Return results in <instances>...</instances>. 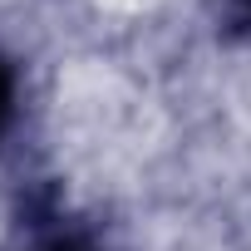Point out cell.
Wrapping results in <instances>:
<instances>
[{
	"instance_id": "obj_1",
	"label": "cell",
	"mask_w": 251,
	"mask_h": 251,
	"mask_svg": "<svg viewBox=\"0 0 251 251\" xmlns=\"http://www.w3.org/2000/svg\"><path fill=\"white\" fill-rule=\"evenodd\" d=\"M20 251H108V246L89 226L69 222L54 197H45V202L25 207V241H20Z\"/></svg>"
},
{
	"instance_id": "obj_2",
	"label": "cell",
	"mask_w": 251,
	"mask_h": 251,
	"mask_svg": "<svg viewBox=\"0 0 251 251\" xmlns=\"http://www.w3.org/2000/svg\"><path fill=\"white\" fill-rule=\"evenodd\" d=\"M10 118H15V69H10L5 54H0V138H5Z\"/></svg>"
},
{
	"instance_id": "obj_3",
	"label": "cell",
	"mask_w": 251,
	"mask_h": 251,
	"mask_svg": "<svg viewBox=\"0 0 251 251\" xmlns=\"http://www.w3.org/2000/svg\"><path fill=\"white\" fill-rule=\"evenodd\" d=\"M231 5H236V15H241V20L251 25V0H231Z\"/></svg>"
}]
</instances>
